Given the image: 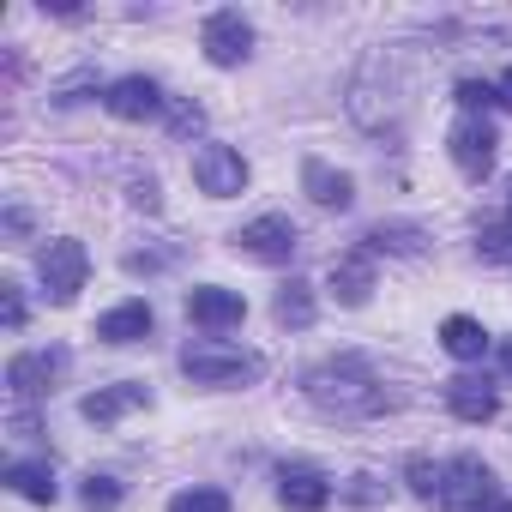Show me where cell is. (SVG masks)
<instances>
[{
	"label": "cell",
	"mask_w": 512,
	"mask_h": 512,
	"mask_svg": "<svg viewBox=\"0 0 512 512\" xmlns=\"http://www.w3.org/2000/svg\"><path fill=\"white\" fill-rule=\"evenodd\" d=\"M235 247L247 253V260H260V266H290V260H296V247H302V235H296L290 217L266 211V217H253V223L235 229Z\"/></svg>",
	"instance_id": "5b68a950"
},
{
	"label": "cell",
	"mask_w": 512,
	"mask_h": 512,
	"mask_svg": "<svg viewBox=\"0 0 512 512\" xmlns=\"http://www.w3.org/2000/svg\"><path fill=\"white\" fill-rule=\"evenodd\" d=\"M193 181H199V193H211V199H235V193L247 187V157H241L235 145H199V151H193Z\"/></svg>",
	"instance_id": "ba28073f"
},
{
	"label": "cell",
	"mask_w": 512,
	"mask_h": 512,
	"mask_svg": "<svg viewBox=\"0 0 512 512\" xmlns=\"http://www.w3.org/2000/svg\"><path fill=\"white\" fill-rule=\"evenodd\" d=\"M187 320L205 326V332H229V326L247 320V302L223 284H199V290H187Z\"/></svg>",
	"instance_id": "7c38bea8"
},
{
	"label": "cell",
	"mask_w": 512,
	"mask_h": 512,
	"mask_svg": "<svg viewBox=\"0 0 512 512\" xmlns=\"http://www.w3.org/2000/svg\"><path fill=\"white\" fill-rule=\"evenodd\" d=\"M302 398L332 416V422H374L392 410V392L380 386V374L362 362V356H332V362H314L302 374Z\"/></svg>",
	"instance_id": "6da1fadb"
},
{
	"label": "cell",
	"mask_w": 512,
	"mask_h": 512,
	"mask_svg": "<svg viewBox=\"0 0 512 512\" xmlns=\"http://www.w3.org/2000/svg\"><path fill=\"white\" fill-rule=\"evenodd\" d=\"M121 494H127V488H121L115 476H85V488H79V500H85L91 512H115V506H121Z\"/></svg>",
	"instance_id": "cb8c5ba5"
},
{
	"label": "cell",
	"mask_w": 512,
	"mask_h": 512,
	"mask_svg": "<svg viewBox=\"0 0 512 512\" xmlns=\"http://www.w3.org/2000/svg\"><path fill=\"white\" fill-rule=\"evenodd\" d=\"M103 109L115 121H151V115H163V85L145 79V73H127V79H115L103 91Z\"/></svg>",
	"instance_id": "30bf717a"
},
{
	"label": "cell",
	"mask_w": 512,
	"mask_h": 512,
	"mask_svg": "<svg viewBox=\"0 0 512 512\" xmlns=\"http://www.w3.org/2000/svg\"><path fill=\"white\" fill-rule=\"evenodd\" d=\"M278 500L284 512H326L332 506V476L314 464H284L278 470Z\"/></svg>",
	"instance_id": "8fae6325"
},
{
	"label": "cell",
	"mask_w": 512,
	"mask_h": 512,
	"mask_svg": "<svg viewBox=\"0 0 512 512\" xmlns=\"http://www.w3.org/2000/svg\"><path fill=\"white\" fill-rule=\"evenodd\" d=\"M133 205H139V211H157V181H151V175L133 181Z\"/></svg>",
	"instance_id": "83f0119b"
},
{
	"label": "cell",
	"mask_w": 512,
	"mask_h": 512,
	"mask_svg": "<svg viewBox=\"0 0 512 512\" xmlns=\"http://www.w3.org/2000/svg\"><path fill=\"white\" fill-rule=\"evenodd\" d=\"M446 410L458 422H494L500 416V392L482 374H458V380H446Z\"/></svg>",
	"instance_id": "5bb4252c"
},
{
	"label": "cell",
	"mask_w": 512,
	"mask_h": 512,
	"mask_svg": "<svg viewBox=\"0 0 512 512\" xmlns=\"http://www.w3.org/2000/svg\"><path fill=\"white\" fill-rule=\"evenodd\" d=\"M181 374L193 386H247V380H260V356L253 350H235L223 338H193L181 350Z\"/></svg>",
	"instance_id": "7a4b0ae2"
},
{
	"label": "cell",
	"mask_w": 512,
	"mask_h": 512,
	"mask_svg": "<svg viewBox=\"0 0 512 512\" xmlns=\"http://www.w3.org/2000/svg\"><path fill=\"white\" fill-rule=\"evenodd\" d=\"M500 103L512 109V67H506V79H500Z\"/></svg>",
	"instance_id": "f546056e"
},
{
	"label": "cell",
	"mask_w": 512,
	"mask_h": 512,
	"mask_svg": "<svg viewBox=\"0 0 512 512\" xmlns=\"http://www.w3.org/2000/svg\"><path fill=\"white\" fill-rule=\"evenodd\" d=\"M151 308L145 302H121V308H109L103 320H97V338L103 344H139V338H151Z\"/></svg>",
	"instance_id": "ac0fdd59"
},
{
	"label": "cell",
	"mask_w": 512,
	"mask_h": 512,
	"mask_svg": "<svg viewBox=\"0 0 512 512\" xmlns=\"http://www.w3.org/2000/svg\"><path fill=\"white\" fill-rule=\"evenodd\" d=\"M7 482L19 500H31V506H55V494H61V482H55V470L49 464H31V458H19V464H7Z\"/></svg>",
	"instance_id": "e0dca14e"
},
{
	"label": "cell",
	"mask_w": 512,
	"mask_h": 512,
	"mask_svg": "<svg viewBox=\"0 0 512 512\" xmlns=\"http://www.w3.org/2000/svg\"><path fill=\"white\" fill-rule=\"evenodd\" d=\"M500 362H506V374H512V338H506V344H500Z\"/></svg>",
	"instance_id": "4dcf8cb0"
},
{
	"label": "cell",
	"mask_w": 512,
	"mask_h": 512,
	"mask_svg": "<svg viewBox=\"0 0 512 512\" xmlns=\"http://www.w3.org/2000/svg\"><path fill=\"white\" fill-rule=\"evenodd\" d=\"M494 512H512V500H500V506H494Z\"/></svg>",
	"instance_id": "1f68e13d"
},
{
	"label": "cell",
	"mask_w": 512,
	"mask_h": 512,
	"mask_svg": "<svg viewBox=\"0 0 512 512\" xmlns=\"http://www.w3.org/2000/svg\"><path fill=\"white\" fill-rule=\"evenodd\" d=\"M446 151H452V163L470 175V181H482L488 169H494V151H500V133L488 127V115H464L452 133H446Z\"/></svg>",
	"instance_id": "52a82bcc"
},
{
	"label": "cell",
	"mask_w": 512,
	"mask_h": 512,
	"mask_svg": "<svg viewBox=\"0 0 512 512\" xmlns=\"http://www.w3.org/2000/svg\"><path fill=\"white\" fill-rule=\"evenodd\" d=\"M368 253H398V260H416V253H422V229L416 223H374L368 229Z\"/></svg>",
	"instance_id": "ffe728a7"
},
{
	"label": "cell",
	"mask_w": 512,
	"mask_h": 512,
	"mask_svg": "<svg viewBox=\"0 0 512 512\" xmlns=\"http://www.w3.org/2000/svg\"><path fill=\"white\" fill-rule=\"evenodd\" d=\"M169 512H229V494L223 488H181L169 500Z\"/></svg>",
	"instance_id": "d4e9b609"
},
{
	"label": "cell",
	"mask_w": 512,
	"mask_h": 512,
	"mask_svg": "<svg viewBox=\"0 0 512 512\" xmlns=\"http://www.w3.org/2000/svg\"><path fill=\"white\" fill-rule=\"evenodd\" d=\"M506 494H500V482H494V470L482 464V458H452L446 464V488H440V512H494Z\"/></svg>",
	"instance_id": "3957f363"
},
{
	"label": "cell",
	"mask_w": 512,
	"mask_h": 512,
	"mask_svg": "<svg viewBox=\"0 0 512 512\" xmlns=\"http://www.w3.org/2000/svg\"><path fill=\"white\" fill-rule=\"evenodd\" d=\"M0 308H7V332L25 326V296H19V284H0Z\"/></svg>",
	"instance_id": "4316f807"
},
{
	"label": "cell",
	"mask_w": 512,
	"mask_h": 512,
	"mask_svg": "<svg viewBox=\"0 0 512 512\" xmlns=\"http://www.w3.org/2000/svg\"><path fill=\"white\" fill-rule=\"evenodd\" d=\"M61 374H67V350H25V356L7 362V392H13L19 404H31V398L55 392Z\"/></svg>",
	"instance_id": "9c48e42d"
},
{
	"label": "cell",
	"mask_w": 512,
	"mask_h": 512,
	"mask_svg": "<svg viewBox=\"0 0 512 512\" xmlns=\"http://www.w3.org/2000/svg\"><path fill=\"white\" fill-rule=\"evenodd\" d=\"M199 127H205V109H199V103H181V109L169 115V133H175V139H187V133H199Z\"/></svg>",
	"instance_id": "484cf974"
},
{
	"label": "cell",
	"mask_w": 512,
	"mask_h": 512,
	"mask_svg": "<svg viewBox=\"0 0 512 512\" xmlns=\"http://www.w3.org/2000/svg\"><path fill=\"white\" fill-rule=\"evenodd\" d=\"M404 482H410V494H416V500H428V506H434V500H440V488H446V464H434V458H410V464H404Z\"/></svg>",
	"instance_id": "7402d4cb"
},
{
	"label": "cell",
	"mask_w": 512,
	"mask_h": 512,
	"mask_svg": "<svg viewBox=\"0 0 512 512\" xmlns=\"http://www.w3.org/2000/svg\"><path fill=\"white\" fill-rule=\"evenodd\" d=\"M302 193H308L320 211H350V205H356V181H350L344 169L320 163V157H308V163H302Z\"/></svg>",
	"instance_id": "4fadbf2b"
},
{
	"label": "cell",
	"mask_w": 512,
	"mask_h": 512,
	"mask_svg": "<svg viewBox=\"0 0 512 512\" xmlns=\"http://www.w3.org/2000/svg\"><path fill=\"white\" fill-rule=\"evenodd\" d=\"M440 344H446V356H458V362H482V350H488V332H482L470 314H452V320L440 326Z\"/></svg>",
	"instance_id": "d6986e66"
},
{
	"label": "cell",
	"mask_w": 512,
	"mask_h": 512,
	"mask_svg": "<svg viewBox=\"0 0 512 512\" xmlns=\"http://www.w3.org/2000/svg\"><path fill=\"white\" fill-rule=\"evenodd\" d=\"M37 272H43L49 302H61V308H67V302L85 290V278H91V253H85V241L61 235V241H49V247L37 253Z\"/></svg>",
	"instance_id": "277c9868"
},
{
	"label": "cell",
	"mask_w": 512,
	"mask_h": 512,
	"mask_svg": "<svg viewBox=\"0 0 512 512\" xmlns=\"http://www.w3.org/2000/svg\"><path fill=\"white\" fill-rule=\"evenodd\" d=\"M332 296L344 308H368V296H374V253H344V260H332Z\"/></svg>",
	"instance_id": "9a60e30c"
},
{
	"label": "cell",
	"mask_w": 512,
	"mask_h": 512,
	"mask_svg": "<svg viewBox=\"0 0 512 512\" xmlns=\"http://www.w3.org/2000/svg\"><path fill=\"white\" fill-rule=\"evenodd\" d=\"M482 253H488V260H500V253H506V229H482V241H476Z\"/></svg>",
	"instance_id": "f1b7e54d"
},
{
	"label": "cell",
	"mask_w": 512,
	"mask_h": 512,
	"mask_svg": "<svg viewBox=\"0 0 512 512\" xmlns=\"http://www.w3.org/2000/svg\"><path fill=\"white\" fill-rule=\"evenodd\" d=\"M272 314H278V326H296V332H302V326H314V296H308V284H296V278H290V284L278 290Z\"/></svg>",
	"instance_id": "44dd1931"
},
{
	"label": "cell",
	"mask_w": 512,
	"mask_h": 512,
	"mask_svg": "<svg viewBox=\"0 0 512 512\" xmlns=\"http://www.w3.org/2000/svg\"><path fill=\"white\" fill-rule=\"evenodd\" d=\"M139 404H151V392H145L139 380H121V386L91 392V398L79 404V416H85V422H115V416H127V410H139Z\"/></svg>",
	"instance_id": "2e32d148"
},
{
	"label": "cell",
	"mask_w": 512,
	"mask_h": 512,
	"mask_svg": "<svg viewBox=\"0 0 512 512\" xmlns=\"http://www.w3.org/2000/svg\"><path fill=\"white\" fill-rule=\"evenodd\" d=\"M199 49H205L211 67H241V61L253 55V25H247L235 7H223V13H211V19L199 25Z\"/></svg>",
	"instance_id": "8992f818"
},
{
	"label": "cell",
	"mask_w": 512,
	"mask_h": 512,
	"mask_svg": "<svg viewBox=\"0 0 512 512\" xmlns=\"http://www.w3.org/2000/svg\"><path fill=\"white\" fill-rule=\"evenodd\" d=\"M452 103H458L464 115H488V109L500 103V85H488V79H458V85H452Z\"/></svg>",
	"instance_id": "603a6c76"
}]
</instances>
